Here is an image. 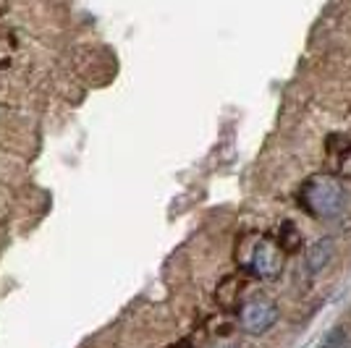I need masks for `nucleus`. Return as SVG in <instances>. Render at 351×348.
<instances>
[{
    "label": "nucleus",
    "instance_id": "obj_6",
    "mask_svg": "<svg viewBox=\"0 0 351 348\" xmlns=\"http://www.w3.org/2000/svg\"><path fill=\"white\" fill-rule=\"evenodd\" d=\"M296 247H299V233L291 223H286L280 231V251H296Z\"/></svg>",
    "mask_w": 351,
    "mask_h": 348
},
{
    "label": "nucleus",
    "instance_id": "obj_3",
    "mask_svg": "<svg viewBox=\"0 0 351 348\" xmlns=\"http://www.w3.org/2000/svg\"><path fill=\"white\" fill-rule=\"evenodd\" d=\"M249 270L260 280H276L283 270V251L278 244L260 238L254 249H252V260H249Z\"/></svg>",
    "mask_w": 351,
    "mask_h": 348
},
{
    "label": "nucleus",
    "instance_id": "obj_4",
    "mask_svg": "<svg viewBox=\"0 0 351 348\" xmlns=\"http://www.w3.org/2000/svg\"><path fill=\"white\" fill-rule=\"evenodd\" d=\"M336 257V244H333V238H328V236H322L317 241H312L304 251V264H307V270L312 275H320L328 270V264L333 262Z\"/></svg>",
    "mask_w": 351,
    "mask_h": 348
},
{
    "label": "nucleus",
    "instance_id": "obj_1",
    "mask_svg": "<svg viewBox=\"0 0 351 348\" xmlns=\"http://www.w3.org/2000/svg\"><path fill=\"white\" fill-rule=\"evenodd\" d=\"M299 202L312 218L333 220L346 210V186L330 173L312 175L299 191Z\"/></svg>",
    "mask_w": 351,
    "mask_h": 348
},
{
    "label": "nucleus",
    "instance_id": "obj_2",
    "mask_svg": "<svg viewBox=\"0 0 351 348\" xmlns=\"http://www.w3.org/2000/svg\"><path fill=\"white\" fill-rule=\"evenodd\" d=\"M280 317V309L276 301L265 299V296H254L247 304L241 306L239 319H241V330L247 335H265L267 330L276 327Z\"/></svg>",
    "mask_w": 351,
    "mask_h": 348
},
{
    "label": "nucleus",
    "instance_id": "obj_5",
    "mask_svg": "<svg viewBox=\"0 0 351 348\" xmlns=\"http://www.w3.org/2000/svg\"><path fill=\"white\" fill-rule=\"evenodd\" d=\"M346 340H349L346 327L336 325V327H330L328 333L322 335V340H320V346H317V348H343V346H346Z\"/></svg>",
    "mask_w": 351,
    "mask_h": 348
}]
</instances>
